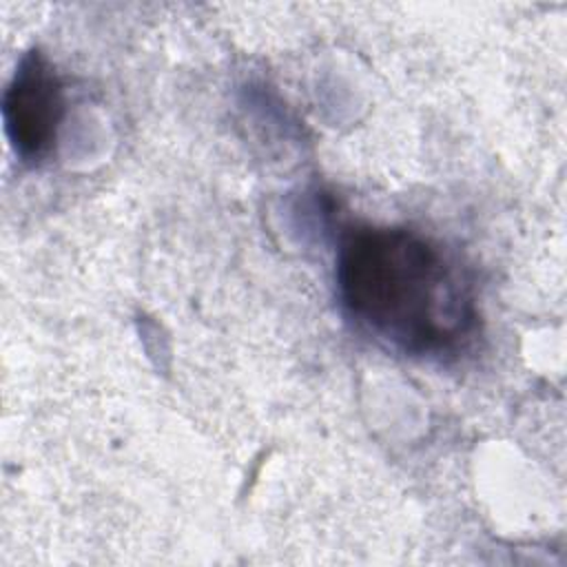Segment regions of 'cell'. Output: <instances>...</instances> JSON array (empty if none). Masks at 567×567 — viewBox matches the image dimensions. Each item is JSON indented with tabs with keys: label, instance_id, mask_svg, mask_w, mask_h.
<instances>
[{
	"label": "cell",
	"instance_id": "cell-1",
	"mask_svg": "<svg viewBox=\"0 0 567 567\" xmlns=\"http://www.w3.org/2000/svg\"><path fill=\"white\" fill-rule=\"evenodd\" d=\"M337 290L359 328L408 354L454 352L476 328L472 284L454 257L419 230H348L337 255Z\"/></svg>",
	"mask_w": 567,
	"mask_h": 567
},
{
	"label": "cell",
	"instance_id": "cell-2",
	"mask_svg": "<svg viewBox=\"0 0 567 567\" xmlns=\"http://www.w3.org/2000/svg\"><path fill=\"white\" fill-rule=\"evenodd\" d=\"M7 137L24 164L44 162L64 120V89L44 53L22 55L2 100Z\"/></svg>",
	"mask_w": 567,
	"mask_h": 567
}]
</instances>
